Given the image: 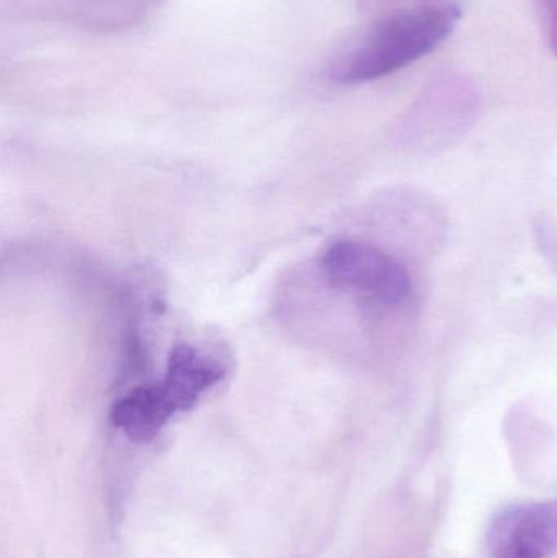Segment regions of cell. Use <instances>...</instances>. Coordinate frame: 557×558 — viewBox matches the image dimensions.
I'll return each instance as SVG.
<instances>
[{"instance_id": "1", "label": "cell", "mask_w": 557, "mask_h": 558, "mask_svg": "<svg viewBox=\"0 0 557 558\" xmlns=\"http://www.w3.org/2000/svg\"><path fill=\"white\" fill-rule=\"evenodd\" d=\"M460 19V7L450 2L391 13L370 26L334 61L330 77L359 84L395 74L447 41Z\"/></svg>"}, {"instance_id": "2", "label": "cell", "mask_w": 557, "mask_h": 558, "mask_svg": "<svg viewBox=\"0 0 557 558\" xmlns=\"http://www.w3.org/2000/svg\"><path fill=\"white\" fill-rule=\"evenodd\" d=\"M226 376V367L192 344H177L169 353L162 380L140 386L114 402L111 423L128 439L147 442L179 413L189 412Z\"/></svg>"}, {"instance_id": "3", "label": "cell", "mask_w": 557, "mask_h": 558, "mask_svg": "<svg viewBox=\"0 0 557 558\" xmlns=\"http://www.w3.org/2000/svg\"><path fill=\"white\" fill-rule=\"evenodd\" d=\"M320 267L332 288L352 292L379 307H398L411 294V275L404 265L370 242H336L327 248Z\"/></svg>"}, {"instance_id": "4", "label": "cell", "mask_w": 557, "mask_h": 558, "mask_svg": "<svg viewBox=\"0 0 557 558\" xmlns=\"http://www.w3.org/2000/svg\"><path fill=\"white\" fill-rule=\"evenodd\" d=\"M491 558H552L557 553V498L507 508L487 531Z\"/></svg>"}, {"instance_id": "5", "label": "cell", "mask_w": 557, "mask_h": 558, "mask_svg": "<svg viewBox=\"0 0 557 558\" xmlns=\"http://www.w3.org/2000/svg\"><path fill=\"white\" fill-rule=\"evenodd\" d=\"M542 2L545 3L546 13H548L553 51L557 54V0H542Z\"/></svg>"}]
</instances>
